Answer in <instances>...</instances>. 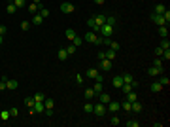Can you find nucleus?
I'll return each instance as SVG.
<instances>
[{"instance_id":"f257e3e1","label":"nucleus","mask_w":170,"mask_h":127,"mask_svg":"<svg viewBox=\"0 0 170 127\" xmlns=\"http://www.w3.org/2000/svg\"><path fill=\"white\" fill-rule=\"evenodd\" d=\"M85 42H89V44H102V36H96L94 34V31H89L87 34H85Z\"/></svg>"},{"instance_id":"f03ea898","label":"nucleus","mask_w":170,"mask_h":127,"mask_svg":"<svg viewBox=\"0 0 170 127\" xmlns=\"http://www.w3.org/2000/svg\"><path fill=\"white\" fill-rule=\"evenodd\" d=\"M85 76L89 78V80H98V82H104V76L96 70V68H89V70L85 72Z\"/></svg>"},{"instance_id":"7ed1b4c3","label":"nucleus","mask_w":170,"mask_h":127,"mask_svg":"<svg viewBox=\"0 0 170 127\" xmlns=\"http://www.w3.org/2000/svg\"><path fill=\"white\" fill-rule=\"evenodd\" d=\"M106 112H108V108H106V105H104V103H98V105H94V108H93V114H94V116H98V118L106 116Z\"/></svg>"},{"instance_id":"20e7f679","label":"nucleus","mask_w":170,"mask_h":127,"mask_svg":"<svg viewBox=\"0 0 170 127\" xmlns=\"http://www.w3.org/2000/svg\"><path fill=\"white\" fill-rule=\"evenodd\" d=\"M106 108H108V112H112V114H117L121 110V103H117V101H110L106 105Z\"/></svg>"},{"instance_id":"39448f33","label":"nucleus","mask_w":170,"mask_h":127,"mask_svg":"<svg viewBox=\"0 0 170 127\" xmlns=\"http://www.w3.org/2000/svg\"><path fill=\"white\" fill-rule=\"evenodd\" d=\"M61 12H63V14H74V12H76V6L70 4V2H63V4H61Z\"/></svg>"},{"instance_id":"423d86ee","label":"nucleus","mask_w":170,"mask_h":127,"mask_svg":"<svg viewBox=\"0 0 170 127\" xmlns=\"http://www.w3.org/2000/svg\"><path fill=\"white\" fill-rule=\"evenodd\" d=\"M100 32H102V36H112L113 32H115V27H112V25H106V23H104L102 27H100Z\"/></svg>"},{"instance_id":"0eeeda50","label":"nucleus","mask_w":170,"mask_h":127,"mask_svg":"<svg viewBox=\"0 0 170 127\" xmlns=\"http://www.w3.org/2000/svg\"><path fill=\"white\" fill-rule=\"evenodd\" d=\"M148 74L149 76H159V74H165V68L163 67H153L151 65V67L148 68Z\"/></svg>"},{"instance_id":"6e6552de","label":"nucleus","mask_w":170,"mask_h":127,"mask_svg":"<svg viewBox=\"0 0 170 127\" xmlns=\"http://www.w3.org/2000/svg\"><path fill=\"white\" fill-rule=\"evenodd\" d=\"M100 70H104V72H108V70H112V61L110 59H100Z\"/></svg>"},{"instance_id":"1a4fd4ad","label":"nucleus","mask_w":170,"mask_h":127,"mask_svg":"<svg viewBox=\"0 0 170 127\" xmlns=\"http://www.w3.org/2000/svg\"><path fill=\"white\" fill-rule=\"evenodd\" d=\"M123 82H125V84H130V86L134 87V89L138 87V82H136L134 78H132V74H123Z\"/></svg>"},{"instance_id":"9d476101","label":"nucleus","mask_w":170,"mask_h":127,"mask_svg":"<svg viewBox=\"0 0 170 127\" xmlns=\"http://www.w3.org/2000/svg\"><path fill=\"white\" fill-rule=\"evenodd\" d=\"M149 19H151V21L155 23L157 27H161V25H166V23H165V19H163V15H157V14H151V15H149Z\"/></svg>"},{"instance_id":"9b49d317","label":"nucleus","mask_w":170,"mask_h":127,"mask_svg":"<svg viewBox=\"0 0 170 127\" xmlns=\"http://www.w3.org/2000/svg\"><path fill=\"white\" fill-rule=\"evenodd\" d=\"M123 84H125V82H123V76H121V74H119V76H113V78H112V86L115 87V89H119Z\"/></svg>"},{"instance_id":"f8f14e48","label":"nucleus","mask_w":170,"mask_h":127,"mask_svg":"<svg viewBox=\"0 0 170 127\" xmlns=\"http://www.w3.org/2000/svg\"><path fill=\"white\" fill-rule=\"evenodd\" d=\"M83 95H85V99H87V101H91V99L96 97V93H94L93 87H85V89H83Z\"/></svg>"},{"instance_id":"ddd939ff","label":"nucleus","mask_w":170,"mask_h":127,"mask_svg":"<svg viewBox=\"0 0 170 127\" xmlns=\"http://www.w3.org/2000/svg\"><path fill=\"white\" fill-rule=\"evenodd\" d=\"M30 23L34 25V27H40L42 23H44V17H42L40 14H34V15H32V19H30Z\"/></svg>"},{"instance_id":"4468645a","label":"nucleus","mask_w":170,"mask_h":127,"mask_svg":"<svg viewBox=\"0 0 170 127\" xmlns=\"http://www.w3.org/2000/svg\"><path fill=\"white\" fill-rule=\"evenodd\" d=\"M40 6H42V4H40ZM40 6H38V4H34V2H30V4H27V10H28V14H30V15L38 14V12H40Z\"/></svg>"},{"instance_id":"2eb2a0df","label":"nucleus","mask_w":170,"mask_h":127,"mask_svg":"<svg viewBox=\"0 0 170 127\" xmlns=\"http://www.w3.org/2000/svg\"><path fill=\"white\" fill-rule=\"evenodd\" d=\"M165 12H166V6L161 4V2H159V4H155V8H153V14H157V15H163Z\"/></svg>"},{"instance_id":"dca6fc26","label":"nucleus","mask_w":170,"mask_h":127,"mask_svg":"<svg viewBox=\"0 0 170 127\" xmlns=\"http://www.w3.org/2000/svg\"><path fill=\"white\" fill-rule=\"evenodd\" d=\"M17 87H19V82H17V80H9V78H8V82H6V89L13 91V89H17Z\"/></svg>"},{"instance_id":"f3484780","label":"nucleus","mask_w":170,"mask_h":127,"mask_svg":"<svg viewBox=\"0 0 170 127\" xmlns=\"http://www.w3.org/2000/svg\"><path fill=\"white\" fill-rule=\"evenodd\" d=\"M87 27H89L91 31H100V27L96 25V21H94V17H89V19H87Z\"/></svg>"},{"instance_id":"a211bd4d","label":"nucleus","mask_w":170,"mask_h":127,"mask_svg":"<svg viewBox=\"0 0 170 127\" xmlns=\"http://www.w3.org/2000/svg\"><path fill=\"white\" fill-rule=\"evenodd\" d=\"M142 108H144V106L140 105L138 101H134V103L130 105V112H134V114H140V112H142Z\"/></svg>"},{"instance_id":"6ab92c4d","label":"nucleus","mask_w":170,"mask_h":127,"mask_svg":"<svg viewBox=\"0 0 170 127\" xmlns=\"http://www.w3.org/2000/svg\"><path fill=\"white\" fill-rule=\"evenodd\" d=\"M93 89H94V93H96V95H98V93H102V89H104V82H98V80H94Z\"/></svg>"},{"instance_id":"aec40b11","label":"nucleus","mask_w":170,"mask_h":127,"mask_svg":"<svg viewBox=\"0 0 170 127\" xmlns=\"http://www.w3.org/2000/svg\"><path fill=\"white\" fill-rule=\"evenodd\" d=\"M96 97H98V99H100V103H104V105H108V103L112 101V97H110V93H98Z\"/></svg>"},{"instance_id":"412c9836","label":"nucleus","mask_w":170,"mask_h":127,"mask_svg":"<svg viewBox=\"0 0 170 127\" xmlns=\"http://www.w3.org/2000/svg\"><path fill=\"white\" fill-rule=\"evenodd\" d=\"M6 12H8V15H13L15 12H17V8H15L13 2H8V4H6Z\"/></svg>"},{"instance_id":"4be33fe9","label":"nucleus","mask_w":170,"mask_h":127,"mask_svg":"<svg viewBox=\"0 0 170 127\" xmlns=\"http://www.w3.org/2000/svg\"><path fill=\"white\" fill-rule=\"evenodd\" d=\"M104 55H106V59H110V61H113L117 57V51H113V50H110V48H108L106 51H104Z\"/></svg>"},{"instance_id":"5701e85b","label":"nucleus","mask_w":170,"mask_h":127,"mask_svg":"<svg viewBox=\"0 0 170 127\" xmlns=\"http://www.w3.org/2000/svg\"><path fill=\"white\" fill-rule=\"evenodd\" d=\"M159 34H161V38H168V25H161L159 27Z\"/></svg>"},{"instance_id":"b1692460","label":"nucleus","mask_w":170,"mask_h":127,"mask_svg":"<svg viewBox=\"0 0 170 127\" xmlns=\"http://www.w3.org/2000/svg\"><path fill=\"white\" fill-rule=\"evenodd\" d=\"M93 108H94V105L91 103V101H87V103L83 105V112L85 114H93Z\"/></svg>"},{"instance_id":"393cba45","label":"nucleus","mask_w":170,"mask_h":127,"mask_svg":"<svg viewBox=\"0 0 170 127\" xmlns=\"http://www.w3.org/2000/svg\"><path fill=\"white\" fill-rule=\"evenodd\" d=\"M57 57H59L61 61H66L70 55H68V51H66V50H63V48H61V50H59V53H57Z\"/></svg>"},{"instance_id":"a878e982","label":"nucleus","mask_w":170,"mask_h":127,"mask_svg":"<svg viewBox=\"0 0 170 127\" xmlns=\"http://www.w3.org/2000/svg\"><path fill=\"white\" fill-rule=\"evenodd\" d=\"M157 82L161 84V86H163V87H168V84H170V80H168V78H166V76H163V74H159V80H157Z\"/></svg>"},{"instance_id":"bb28decb","label":"nucleus","mask_w":170,"mask_h":127,"mask_svg":"<svg viewBox=\"0 0 170 127\" xmlns=\"http://www.w3.org/2000/svg\"><path fill=\"white\" fill-rule=\"evenodd\" d=\"M9 118H11V116H9V110H0V120H2V122H9Z\"/></svg>"},{"instance_id":"cd10ccee","label":"nucleus","mask_w":170,"mask_h":127,"mask_svg":"<svg viewBox=\"0 0 170 127\" xmlns=\"http://www.w3.org/2000/svg\"><path fill=\"white\" fill-rule=\"evenodd\" d=\"M34 110H36V112H44V110H45L44 101H36V103H34Z\"/></svg>"},{"instance_id":"c85d7f7f","label":"nucleus","mask_w":170,"mask_h":127,"mask_svg":"<svg viewBox=\"0 0 170 127\" xmlns=\"http://www.w3.org/2000/svg\"><path fill=\"white\" fill-rule=\"evenodd\" d=\"M94 21H96L98 27H102L104 23H106V15H94Z\"/></svg>"},{"instance_id":"c756f323","label":"nucleus","mask_w":170,"mask_h":127,"mask_svg":"<svg viewBox=\"0 0 170 127\" xmlns=\"http://www.w3.org/2000/svg\"><path fill=\"white\" fill-rule=\"evenodd\" d=\"M115 23H117L115 15H106V25H112V27H115Z\"/></svg>"},{"instance_id":"7c9ffc66","label":"nucleus","mask_w":170,"mask_h":127,"mask_svg":"<svg viewBox=\"0 0 170 127\" xmlns=\"http://www.w3.org/2000/svg\"><path fill=\"white\" fill-rule=\"evenodd\" d=\"M159 48H163V50H170V40H168V38H163L161 44H159Z\"/></svg>"},{"instance_id":"2f4dec72","label":"nucleus","mask_w":170,"mask_h":127,"mask_svg":"<svg viewBox=\"0 0 170 127\" xmlns=\"http://www.w3.org/2000/svg\"><path fill=\"white\" fill-rule=\"evenodd\" d=\"M11 2L15 4V8H17V10H21V8L27 6V0H11Z\"/></svg>"},{"instance_id":"473e14b6","label":"nucleus","mask_w":170,"mask_h":127,"mask_svg":"<svg viewBox=\"0 0 170 127\" xmlns=\"http://www.w3.org/2000/svg\"><path fill=\"white\" fill-rule=\"evenodd\" d=\"M151 91H153V93H159V91H163V86L159 82H153L151 84Z\"/></svg>"},{"instance_id":"72a5a7b5","label":"nucleus","mask_w":170,"mask_h":127,"mask_svg":"<svg viewBox=\"0 0 170 127\" xmlns=\"http://www.w3.org/2000/svg\"><path fill=\"white\" fill-rule=\"evenodd\" d=\"M64 34H66V38H68V40H74V38L78 36V34H76V31H72V29H66V32H64Z\"/></svg>"},{"instance_id":"f704fd0d","label":"nucleus","mask_w":170,"mask_h":127,"mask_svg":"<svg viewBox=\"0 0 170 127\" xmlns=\"http://www.w3.org/2000/svg\"><path fill=\"white\" fill-rule=\"evenodd\" d=\"M110 123H112V125H119V123H121V118L117 116V114H113L112 118H110Z\"/></svg>"},{"instance_id":"c9c22d12","label":"nucleus","mask_w":170,"mask_h":127,"mask_svg":"<svg viewBox=\"0 0 170 127\" xmlns=\"http://www.w3.org/2000/svg\"><path fill=\"white\" fill-rule=\"evenodd\" d=\"M125 125H127V127H138V125H140V122H138V120H127Z\"/></svg>"},{"instance_id":"e433bc0d","label":"nucleus","mask_w":170,"mask_h":127,"mask_svg":"<svg viewBox=\"0 0 170 127\" xmlns=\"http://www.w3.org/2000/svg\"><path fill=\"white\" fill-rule=\"evenodd\" d=\"M130 105H132V103H129V101H123V103H121V108L125 110V112H130Z\"/></svg>"},{"instance_id":"4c0bfd02","label":"nucleus","mask_w":170,"mask_h":127,"mask_svg":"<svg viewBox=\"0 0 170 127\" xmlns=\"http://www.w3.org/2000/svg\"><path fill=\"white\" fill-rule=\"evenodd\" d=\"M44 106H45V108H53V106H55V101L53 99H44Z\"/></svg>"},{"instance_id":"58836bf2","label":"nucleus","mask_w":170,"mask_h":127,"mask_svg":"<svg viewBox=\"0 0 170 127\" xmlns=\"http://www.w3.org/2000/svg\"><path fill=\"white\" fill-rule=\"evenodd\" d=\"M127 101H129V103H134V101H138V99H136V93H134V91L127 93Z\"/></svg>"},{"instance_id":"ea45409f","label":"nucleus","mask_w":170,"mask_h":127,"mask_svg":"<svg viewBox=\"0 0 170 127\" xmlns=\"http://www.w3.org/2000/svg\"><path fill=\"white\" fill-rule=\"evenodd\" d=\"M6 82H8V76L0 78V91H6Z\"/></svg>"},{"instance_id":"a19ab883","label":"nucleus","mask_w":170,"mask_h":127,"mask_svg":"<svg viewBox=\"0 0 170 127\" xmlns=\"http://www.w3.org/2000/svg\"><path fill=\"white\" fill-rule=\"evenodd\" d=\"M108 48H110V50H113V51H119V50H121V46L117 44V42H113V40L110 42V46H108Z\"/></svg>"},{"instance_id":"79ce46f5","label":"nucleus","mask_w":170,"mask_h":127,"mask_svg":"<svg viewBox=\"0 0 170 127\" xmlns=\"http://www.w3.org/2000/svg\"><path fill=\"white\" fill-rule=\"evenodd\" d=\"M38 14H40L42 15V17H47V15H49V10H47V8H42V6H40V12H38Z\"/></svg>"},{"instance_id":"37998d69","label":"nucleus","mask_w":170,"mask_h":127,"mask_svg":"<svg viewBox=\"0 0 170 127\" xmlns=\"http://www.w3.org/2000/svg\"><path fill=\"white\" fill-rule=\"evenodd\" d=\"M34 103H36L34 97H27V99H25V105L27 106H34Z\"/></svg>"},{"instance_id":"c03bdc74","label":"nucleus","mask_w":170,"mask_h":127,"mask_svg":"<svg viewBox=\"0 0 170 127\" xmlns=\"http://www.w3.org/2000/svg\"><path fill=\"white\" fill-rule=\"evenodd\" d=\"M30 29V21H23L21 23V31H28Z\"/></svg>"},{"instance_id":"a18cd8bd","label":"nucleus","mask_w":170,"mask_h":127,"mask_svg":"<svg viewBox=\"0 0 170 127\" xmlns=\"http://www.w3.org/2000/svg\"><path fill=\"white\" fill-rule=\"evenodd\" d=\"M9 116H11V118H17V116H19V110L15 108V106H13V108H9Z\"/></svg>"},{"instance_id":"49530a36","label":"nucleus","mask_w":170,"mask_h":127,"mask_svg":"<svg viewBox=\"0 0 170 127\" xmlns=\"http://www.w3.org/2000/svg\"><path fill=\"white\" fill-rule=\"evenodd\" d=\"M163 19H165V23H166V25L170 23V12H168V10H166L165 14H163Z\"/></svg>"},{"instance_id":"de8ad7c7","label":"nucleus","mask_w":170,"mask_h":127,"mask_svg":"<svg viewBox=\"0 0 170 127\" xmlns=\"http://www.w3.org/2000/svg\"><path fill=\"white\" fill-rule=\"evenodd\" d=\"M66 51H68V55H74V53H76V46H74V44H72V46H68V48H66Z\"/></svg>"},{"instance_id":"09e8293b","label":"nucleus","mask_w":170,"mask_h":127,"mask_svg":"<svg viewBox=\"0 0 170 127\" xmlns=\"http://www.w3.org/2000/svg\"><path fill=\"white\" fill-rule=\"evenodd\" d=\"M81 42H83V40H81L80 36H76V38H74V40H72V44H74V46H76V48H78V46H81Z\"/></svg>"},{"instance_id":"8fccbe9b","label":"nucleus","mask_w":170,"mask_h":127,"mask_svg":"<svg viewBox=\"0 0 170 127\" xmlns=\"http://www.w3.org/2000/svg\"><path fill=\"white\" fill-rule=\"evenodd\" d=\"M153 67H163V59L161 57H157V59L153 61Z\"/></svg>"},{"instance_id":"3c124183","label":"nucleus","mask_w":170,"mask_h":127,"mask_svg":"<svg viewBox=\"0 0 170 127\" xmlns=\"http://www.w3.org/2000/svg\"><path fill=\"white\" fill-rule=\"evenodd\" d=\"M44 99H45L44 93H36V95H34V101H44Z\"/></svg>"},{"instance_id":"603ef678","label":"nucleus","mask_w":170,"mask_h":127,"mask_svg":"<svg viewBox=\"0 0 170 127\" xmlns=\"http://www.w3.org/2000/svg\"><path fill=\"white\" fill-rule=\"evenodd\" d=\"M76 84H83V76H81V74H76Z\"/></svg>"},{"instance_id":"864d4df0","label":"nucleus","mask_w":170,"mask_h":127,"mask_svg":"<svg viewBox=\"0 0 170 127\" xmlns=\"http://www.w3.org/2000/svg\"><path fill=\"white\" fill-rule=\"evenodd\" d=\"M44 112H45V116H47V118H51V116H53V108H45Z\"/></svg>"},{"instance_id":"5fc2aeb1","label":"nucleus","mask_w":170,"mask_h":127,"mask_svg":"<svg viewBox=\"0 0 170 127\" xmlns=\"http://www.w3.org/2000/svg\"><path fill=\"white\" fill-rule=\"evenodd\" d=\"M163 51H165L163 48H155V55H157V57H161V55H163Z\"/></svg>"},{"instance_id":"6e6d98bb","label":"nucleus","mask_w":170,"mask_h":127,"mask_svg":"<svg viewBox=\"0 0 170 127\" xmlns=\"http://www.w3.org/2000/svg\"><path fill=\"white\" fill-rule=\"evenodd\" d=\"M6 32H8V29H6V27H4V25H0V34H2V36H4Z\"/></svg>"},{"instance_id":"4d7b16f0","label":"nucleus","mask_w":170,"mask_h":127,"mask_svg":"<svg viewBox=\"0 0 170 127\" xmlns=\"http://www.w3.org/2000/svg\"><path fill=\"white\" fill-rule=\"evenodd\" d=\"M96 57H98V59H104L106 55H104V51H98V53H96Z\"/></svg>"},{"instance_id":"13d9d810","label":"nucleus","mask_w":170,"mask_h":127,"mask_svg":"<svg viewBox=\"0 0 170 127\" xmlns=\"http://www.w3.org/2000/svg\"><path fill=\"white\" fill-rule=\"evenodd\" d=\"M106 0H94V4H104Z\"/></svg>"},{"instance_id":"bf43d9fd","label":"nucleus","mask_w":170,"mask_h":127,"mask_svg":"<svg viewBox=\"0 0 170 127\" xmlns=\"http://www.w3.org/2000/svg\"><path fill=\"white\" fill-rule=\"evenodd\" d=\"M32 2H34V4H38V6L42 4V0H32Z\"/></svg>"},{"instance_id":"052dcab7","label":"nucleus","mask_w":170,"mask_h":127,"mask_svg":"<svg viewBox=\"0 0 170 127\" xmlns=\"http://www.w3.org/2000/svg\"><path fill=\"white\" fill-rule=\"evenodd\" d=\"M4 44V36H2V34H0V46Z\"/></svg>"}]
</instances>
